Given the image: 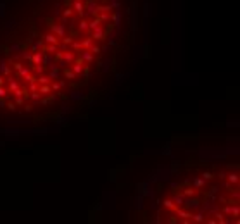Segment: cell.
Instances as JSON below:
<instances>
[{"label":"cell","instance_id":"e575fe53","mask_svg":"<svg viewBox=\"0 0 240 224\" xmlns=\"http://www.w3.org/2000/svg\"><path fill=\"white\" fill-rule=\"evenodd\" d=\"M30 91H38L37 81H31V83H30Z\"/></svg>","mask_w":240,"mask_h":224},{"label":"cell","instance_id":"f1b7e54d","mask_svg":"<svg viewBox=\"0 0 240 224\" xmlns=\"http://www.w3.org/2000/svg\"><path fill=\"white\" fill-rule=\"evenodd\" d=\"M71 45H73V50H75V52H80V50H81V42L73 40V42H71Z\"/></svg>","mask_w":240,"mask_h":224},{"label":"cell","instance_id":"4316f807","mask_svg":"<svg viewBox=\"0 0 240 224\" xmlns=\"http://www.w3.org/2000/svg\"><path fill=\"white\" fill-rule=\"evenodd\" d=\"M164 207L169 209V210H175L176 205H175V202H173V200H164Z\"/></svg>","mask_w":240,"mask_h":224},{"label":"cell","instance_id":"ac0fdd59","mask_svg":"<svg viewBox=\"0 0 240 224\" xmlns=\"http://www.w3.org/2000/svg\"><path fill=\"white\" fill-rule=\"evenodd\" d=\"M100 17H95V19H92L90 22H88V29H93V28H97V26H100Z\"/></svg>","mask_w":240,"mask_h":224},{"label":"cell","instance_id":"52a82bcc","mask_svg":"<svg viewBox=\"0 0 240 224\" xmlns=\"http://www.w3.org/2000/svg\"><path fill=\"white\" fill-rule=\"evenodd\" d=\"M76 55H78V53L75 52V50H71V52H62V59L66 60V62H73V60L76 59Z\"/></svg>","mask_w":240,"mask_h":224},{"label":"cell","instance_id":"3957f363","mask_svg":"<svg viewBox=\"0 0 240 224\" xmlns=\"http://www.w3.org/2000/svg\"><path fill=\"white\" fill-rule=\"evenodd\" d=\"M80 57L83 59V62H92V60L95 59V55L88 50V48H81V53H80Z\"/></svg>","mask_w":240,"mask_h":224},{"label":"cell","instance_id":"d6a6232c","mask_svg":"<svg viewBox=\"0 0 240 224\" xmlns=\"http://www.w3.org/2000/svg\"><path fill=\"white\" fill-rule=\"evenodd\" d=\"M69 17H73V11H71V9H66V11L62 12V19H69Z\"/></svg>","mask_w":240,"mask_h":224},{"label":"cell","instance_id":"b9f144b4","mask_svg":"<svg viewBox=\"0 0 240 224\" xmlns=\"http://www.w3.org/2000/svg\"><path fill=\"white\" fill-rule=\"evenodd\" d=\"M4 85V78H2V76H0V86Z\"/></svg>","mask_w":240,"mask_h":224},{"label":"cell","instance_id":"e0dca14e","mask_svg":"<svg viewBox=\"0 0 240 224\" xmlns=\"http://www.w3.org/2000/svg\"><path fill=\"white\" fill-rule=\"evenodd\" d=\"M64 85H66L64 81H62V80H59V81H55L54 85H50V88H52V91H57V90H61V88H62Z\"/></svg>","mask_w":240,"mask_h":224},{"label":"cell","instance_id":"1f68e13d","mask_svg":"<svg viewBox=\"0 0 240 224\" xmlns=\"http://www.w3.org/2000/svg\"><path fill=\"white\" fill-rule=\"evenodd\" d=\"M28 97H30V98H31L33 102H38V100H40V97H42V95H40L38 91H31V95H28Z\"/></svg>","mask_w":240,"mask_h":224},{"label":"cell","instance_id":"603a6c76","mask_svg":"<svg viewBox=\"0 0 240 224\" xmlns=\"http://www.w3.org/2000/svg\"><path fill=\"white\" fill-rule=\"evenodd\" d=\"M88 50H90V52L93 53V55H99V53L102 52V50H100V47H99V45H95V43H92V47L88 48Z\"/></svg>","mask_w":240,"mask_h":224},{"label":"cell","instance_id":"836d02e7","mask_svg":"<svg viewBox=\"0 0 240 224\" xmlns=\"http://www.w3.org/2000/svg\"><path fill=\"white\" fill-rule=\"evenodd\" d=\"M204 179V181H209V179H213V172H202V176H200Z\"/></svg>","mask_w":240,"mask_h":224},{"label":"cell","instance_id":"8992f818","mask_svg":"<svg viewBox=\"0 0 240 224\" xmlns=\"http://www.w3.org/2000/svg\"><path fill=\"white\" fill-rule=\"evenodd\" d=\"M73 9H75V12L78 14V16L83 17V14H85V5L81 4V0H76L75 4H73Z\"/></svg>","mask_w":240,"mask_h":224},{"label":"cell","instance_id":"6da1fadb","mask_svg":"<svg viewBox=\"0 0 240 224\" xmlns=\"http://www.w3.org/2000/svg\"><path fill=\"white\" fill-rule=\"evenodd\" d=\"M71 64H73V66H71V71H73L76 76L81 74V73H83V69H85V62H83V59H81L80 55H76V59L73 60Z\"/></svg>","mask_w":240,"mask_h":224},{"label":"cell","instance_id":"d590c367","mask_svg":"<svg viewBox=\"0 0 240 224\" xmlns=\"http://www.w3.org/2000/svg\"><path fill=\"white\" fill-rule=\"evenodd\" d=\"M42 47H43V43L42 42H37L35 45H33V52H37L38 48H42Z\"/></svg>","mask_w":240,"mask_h":224},{"label":"cell","instance_id":"74e56055","mask_svg":"<svg viewBox=\"0 0 240 224\" xmlns=\"http://www.w3.org/2000/svg\"><path fill=\"white\" fill-rule=\"evenodd\" d=\"M16 104L17 105H23L24 104V97H16Z\"/></svg>","mask_w":240,"mask_h":224},{"label":"cell","instance_id":"30bf717a","mask_svg":"<svg viewBox=\"0 0 240 224\" xmlns=\"http://www.w3.org/2000/svg\"><path fill=\"white\" fill-rule=\"evenodd\" d=\"M99 7H100V5H97L93 0H90V2H88V12H90V14H93V16H95V14H99Z\"/></svg>","mask_w":240,"mask_h":224},{"label":"cell","instance_id":"cb8c5ba5","mask_svg":"<svg viewBox=\"0 0 240 224\" xmlns=\"http://www.w3.org/2000/svg\"><path fill=\"white\" fill-rule=\"evenodd\" d=\"M228 181L233 183V185H237V183H238V174H237V172H231V174H228Z\"/></svg>","mask_w":240,"mask_h":224},{"label":"cell","instance_id":"7402d4cb","mask_svg":"<svg viewBox=\"0 0 240 224\" xmlns=\"http://www.w3.org/2000/svg\"><path fill=\"white\" fill-rule=\"evenodd\" d=\"M78 28H80V31H88V21H85V19H81L80 24H78Z\"/></svg>","mask_w":240,"mask_h":224},{"label":"cell","instance_id":"ab89813d","mask_svg":"<svg viewBox=\"0 0 240 224\" xmlns=\"http://www.w3.org/2000/svg\"><path fill=\"white\" fill-rule=\"evenodd\" d=\"M12 66H14V69H16V71H19V69L23 67V64H21V62H14Z\"/></svg>","mask_w":240,"mask_h":224},{"label":"cell","instance_id":"4dcf8cb0","mask_svg":"<svg viewBox=\"0 0 240 224\" xmlns=\"http://www.w3.org/2000/svg\"><path fill=\"white\" fill-rule=\"evenodd\" d=\"M26 74H30V67H24V66H23L21 69H19V78H24Z\"/></svg>","mask_w":240,"mask_h":224},{"label":"cell","instance_id":"8d00e7d4","mask_svg":"<svg viewBox=\"0 0 240 224\" xmlns=\"http://www.w3.org/2000/svg\"><path fill=\"white\" fill-rule=\"evenodd\" d=\"M5 97H7V90L0 86V98H5Z\"/></svg>","mask_w":240,"mask_h":224},{"label":"cell","instance_id":"484cf974","mask_svg":"<svg viewBox=\"0 0 240 224\" xmlns=\"http://www.w3.org/2000/svg\"><path fill=\"white\" fill-rule=\"evenodd\" d=\"M92 43H93L92 36H90V38H85V42L81 43V48H90V47H92Z\"/></svg>","mask_w":240,"mask_h":224},{"label":"cell","instance_id":"5bb4252c","mask_svg":"<svg viewBox=\"0 0 240 224\" xmlns=\"http://www.w3.org/2000/svg\"><path fill=\"white\" fill-rule=\"evenodd\" d=\"M9 90L14 93L16 90H19V83H17L16 80H12V78H9Z\"/></svg>","mask_w":240,"mask_h":224},{"label":"cell","instance_id":"2e32d148","mask_svg":"<svg viewBox=\"0 0 240 224\" xmlns=\"http://www.w3.org/2000/svg\"><path fill=\"white\" fill-rule=\"evenodd\" d=\"M190 221H193V222H204L206 219H204L202 214H192V216H190Z\"/></svg>","mask_w":240,"mask_h":224},{"label":"cell","instance_id":"4fadbf2b","mask_svg":"<svg viewBox=\"0 0 240 224\" xmlns=\"http://www.w3.org/2000/svg\"><path fill=\"white\" fill-rule=\"evenodd\" d=\"M42 48H43V52L48 53V55L57 52V45H45V47H42Z\"/></svg>","mask_w":240,"mask_h":224},{"label":"cell","instance_id":"d4e9b609","mask_svg":"<svg viewBox=\"0 0 240 224\" xmlns=\"http://www.w3.org/2000/svg\"><path fill=\"white\" fill-rule=\"evenodd\" d=\"M59 76H61V71H59V69H54V67H52V71H50V76H48V78H50V80H59Z\"/></svg>","mask_w":240,"mask_h":224},{"label":"cell","instance_id":"83f0119b","mask_svg":"<svg viewBox=\"0 0 240 224\" xmlns=\"http://www.w3.org/2000/svg\"><path fill=\"white\" fill-rule=\"evenodd\" d=\"M62 74H64L66 78H69V80H73V78H76V74H75V73H73L71 69H64V71H62Z\"/></svg>","mask_w":240,"mask_h":224},{"label":"cell","instance_id":"ffe728a7","mask_svg":"<svg viewBox=\"0 0 240 224\" xmlns=\"http://www.w3.org/2000/svg\"><path fill=\"white\" fill-rule=\"evenodd\" d=\"M0 71H2V74H5V76H11V73H12L5 62H2V64H0Z\"/></svg>","mask_w":240,"mask_h":224},{"label":"cell","instance_id":"9c48e42d","mask_svg":"<svg viewBox=\"0 0 240 224\" xmlns=\"http://www.w3.org/2000/svg\"><path fill=\"white\" fill-rule=\"evenodd\" d=\"M224 214L238 217V207H237V205H235V207H231V205H226V207H224Z\"/></svg>","mask_w":240,"mask_h":224},{"label":"cell","instance_id":"44dd1931","mask_svg":"<svg viewBox=\"0 0 240 224\" xmlns=\"http://www.w3.org/2000/svg\"><path fill=\"white\" fill-rule=\"evenodd\" d=\"M37 83L38 85H48V83H50V78H48V76H40V78H37Z\"/></svg>","mask_w":240,"mask_h":224},{"label":"cell","instance_id":"ba28073f","mask_svg":"<svg viewBox=\"0 0 240 224\" xmlns=\"http://www.w3.org/2000/svg\"><path fill=\"white\" fill-rule=\"evenodd\" d=\"M45 42L48 43V45H59V38L54 35V33H47L45 35Z\"/></svg>","mask_w":240,"mask_h":224},{"label":"cell","instance_id":"8fae6325","mask_svg":"<svg viewBox=\"0 0 240 224\" xmlns=\"http://www.w3.org/2000/svg\"><path fill=\"white\" fill-rule=\"evenodd\" d=\"M50 91H52L50 85H40L38 86V93H40V95H47V93H50Z\"/></svg>","mask_w":240,"mask_h":224},{"label":"cell","instance_id":"277c9868","mask_svg":"<svg viewBox=\"0 0 240 224\" xmlns=\"http://www.w3.org/2000/svg\"><path fill=\"white\" fill-rule=\"evenodd\" d=\"M52 33H54L57 38H64V36H66V31H64V26H62V24H61V26H57V24H52Z\"/></svg>","mask_w":240,"mask_h":224},{"label":"cell","instance_id":"7a4b0ae2","mask_svg":"<svg viewBox=\"0 0 240 224\" xmlns=\"http://www.w3.org/2000/svg\"><path fill=\"white\" fill-rule=\"evenodd\" d=\"M92 31H93V33H92V40H93V42H102V40H104V36H106V29H104L102 26L93 28Z\"/></svg>","mask_w":240,"mask_h":224},{"label":"cell","instance_id":"5b68a950","mask_svg":"<svg viewBox=\"0 0 240 224\" xmlns=\"http://www.w3.org/2000/svg\"><path fill=\"white\" fill-rule=\"evenodd\" d=\"M31 62H33V66H42L43 64V53L42 52H35L31 55Z\"/></svg>","mask_w":240,"mask_h":224},{"label":"cell","instance_id":"9a60e30c","mask_svg":"<svg viewBox=\"0 0 240 224\" xmlns=\"http://www.w3.org/2000/svg\"><path fill=\"white\" fill-rule=\"evenodd\" d=\"M182 195H183V197H187V198L193 197V195H195V188H192V186L185 188V190H183V193H182Z\"/></svg>","mask_w":240,"mask_h":224},{"label":"cell","instance_id":"7c38bea8","mask_svg":"<svg viewBox=\"0 0 240 224\" xmlns=\"http://www.w3.org/2000/svg\"><path fill=\"white\" fill-rule=\"evenodd\" d=\"M173 202H175L176 207H182L183 202H185V197H183V195H175V197H173Z\"/></svg>","mask_w":240,"mask_h":224},{"label":"cell","instance_id":"f546056e","mask_svg":"<svg viewBox=\"0 0 240 224\" xmlns=\"http://www.w3.org/2000/svg\"><path fill=\"white\" fill-rule=\"evenodd\" d=\"M183 205H185V207H197V200H185V202H183Z\"/></svg>","mask_w":240,"mask_h":224},{"label":"cell","instance_id":"f35d334b","mask_svg":"<svg viewBox=\"0 0 240 224\" xmlns=\"http://www.w3.org/2000/svg\"><path fill=\"white\" fill-rule=\"evenodd\" d=\"M62 42H64V45H71V42H73V38H62Z\"/></svg>","mask_w":240,"mask_h":224},{"label":"cell","instance_id":"d6986e66","mask_svg":"<svg viewBox=\"0 0 240 224\" xmlns=\"http://www.w3.org/2000/svg\"><path fill=\"white\" fill-rule=\"evenodd\" d=\"M204 186H206V181L202 178H195L193 179V188H204Z\"/></svg>","mask_w":240,"mask_h":224},{"label":"cell","instance_id":"60d3db41","mask_svg":"<svg viewBox=\"0 0 240 224\" xmlns=\"http://www.w3.org/2000/svg\"><path fill=\"white\" fill-rule=\"evenodd\" d=\"M7 107H9L11 110H16V104H12V102H11V104H9V105H7Z\"/></svg>","mask_w":240,"mask_h":224}]
</instances>
